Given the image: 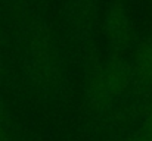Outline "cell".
Returning <instances> with one entry per match:
<instances>
[{"instance_id":"5","label":"cell","mask_w":152,"mask_h":141,"mask_svg":"<svg viewBox=\"0 0 152 141\" xmlns=\"http://www.w3.org/2000/svg\"><path fill=\"white\" fill-rule=\"evenodd\" d=\"M4 132H6V127H4V116H3V112H1V107H0V140H3Z\"/></svg>"},{"instance_id":"1","label":"cell","mask_w":152,"mask_h":141,"mask_svg":"<svg viewBox=\"0 0 152 141\" xmlns=\"http://www.w3.org/2000/svg\"><path fill=\"white\" fill-rule=\"evenodd\" d=\"M106 37L118 46L126 44L130 40L132 22L121 4H114L106 13Z\"/></svg>"},{"instance_id":"6","label":"cell","mask_w":152,"mask_h":141,"mask_svg":"<svg viewBox=\"0 0 152 141\" xmlns=\"http://www.w3.org/2000/svg\"><path fill=\"white\" fill-rule=\"evenodd\" d=\"M149 127H151V129H152V116H151V119H149Z\"/></svg>"},{"instance_id":"7","label":"cell","mask_w":152,"mask_h":141,"mask_svg":"<svg viewBox=\"0 0 152 141\" xmlns=\"http://www.w3.org/2000/svg\"><path fill=\"white\" fill-rule=\"evenodd\" d=\"M149 1H151V3H152V0H149Z\"/></svg>"},{"instance_id":"2","label":"cell","mask_w":152,"mask_h":141,"mask_svg":"<svg viewBox=\"0 0 152 141\" xmlns=\"http://www.w3.org/2000/svg\"><path fill=\"white\" fill-rule=\"evenodd\" d=\"M129 78V66L121 60H111L103 65L98 72V87L103 88L105 91L121 90L127 84Z\"/></svg>"},{"instance_id":"3","label":"cell","mask_w":152,"mask_h":141,"mask_svg":"<svg viewBox=\"0 0 152 141\" xmlns=\"http://www.w3.org/2000/svg\"><path fill=\"white\" fill-rule=\"evenodd\" d=\"M31 51H33V62L36 69L37 68H45L49 71H55V63H56V54L55 50L50 46V40L40 33L34 35V41L31 43Z\"/></svg>"},{"instance_id":"4","label":"cell","mask_w":152,"mask_h":141,"mask_svg":"<svg viewBox=\"0 0 152 141\" xmlns=\"http://www.w3.org/2000/svg\"><path fill=\"white\" fill-rule=\"evenodd\" d=\"M136 71L152 80V35L148 37L137 48L136 53Z\"/></svg>"}]
</instances>
